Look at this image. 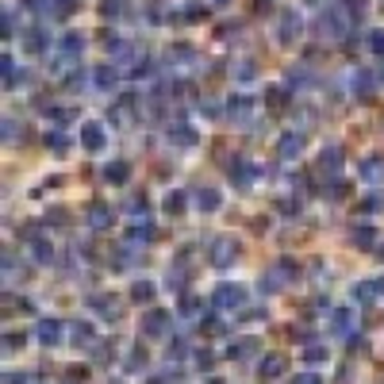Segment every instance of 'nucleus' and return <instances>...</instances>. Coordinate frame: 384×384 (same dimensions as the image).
Returning a JSON list of instances; mask_svg holds the SVG:
<instances>
[{"label": "nucleus", "mask_w": 384, "mask_h": 384, "mask_svg": "<svg viewBox=\"0 0 384 384\" xmlns=\"http://www.w3.org/2000/svg\"><path fill=\"white\" fill-rule=\"evenodd\" d=\"M208 384H227V380H219V377H211V380H208Z\"/></svg>", "instance_id": "nucleus-56"}, {"label": "nucleus", "mask_w": 384, "mask_h": 384, "mask_svg": "<svg viewBox=\"0 0 384 384\" xmlns=\"http://www.w3.org/2000/svg\"><path fill=\"white\" fill-rule=\"evenodd\" d=\"M346 8H342V4H331V8H326V12H323V31H326V35H331V39H342V35H346Z\"/></svg>", "instance_id": "nucleus-5"}, {"label": "nucleus", "mask_w": 384, "mask_h": 384, "mask_svg": "<svg viewBox=\"0 0 384 384\" xmlns=\"http://www.w3.org/2000/svg\"><path fill=\"white\" fill-rule=\"evenodd\" d=\"M31 258H35L39 265H51V261H54V246L46 239H35V242H31Z\"/></svg>", "instance_id": "nucleus-24"}, {"label": "nucleus", "mask_w": 384, "mask_h": 384, "mask_svg": "<svg viewBox=\"0 0 384 384\" xmlns=\"http://www.w3.org/2000/svg\"><path fill=\"white\" fill-rule=\"evenodd\" d=\"M377 281H362V284H354V300H357V304H362V307H369L373 304V300H377Z\"/></svg>", "instance_id": "nucleus-21"}, {"label": "nucleus", "mask_w": 384, "mask_h": 384, "mask_svg": "<svg viewBox=\"0 0 384 384\" xmlns=\"http://www.w3.org/2000/svg\"><path fill=\"white\" fill-rule=\"evenodd\" d=\"M108 223H112V208L108 204H93V208H88V227H93V231H104Z\"/></svg>", "instance_id": "nucleus-18"}, {"label": "nucleus", "mask_w": 384, "mask_h": 384, "mask_svg": "<svg viewBox=\"0 0 384 384\" xmlns=\"http://www.w3.org/2000/svg\"><path fill=\"white\" fill-rule=\"evenodd\" d=\"M93 81H96V88H100V93H112V88L119 85V73L112 69V65H100V69H93Z\"/></svg>", "instance_id": "nucleus-16"}, {"label": "nucleus", "mask_w": 384, "mask_h": 384, "mask_svg": "<svg viewBox=\"0 0 384 384\" xmlns=\"http://www.w3.org/2000/svg\"><path fill=\"white\" fill-rule=\"evenodd\" d=\"M185 350H189V346H185V338H173V342H169V357H181Z\"/></svg>", "instance_id": "nucleus-46"}, {"label": "nucleus", "mask_w": 384, "mask_h": 384, "mask_svg": "<svg viewBox=\"0 0 384 384\" xmlns=\"http://www.w3.org/2000/svg\"><path fill=\"white\" fill-rule=\"evenodd\" d=\"M277 154H281L284 161L300 158V154H304V135H300V131H289V135H281V146H277Z\"/></svg>", "instance_id": "nucleus-12"}, {"label": "nucleus", "mask_w": 384, "mask_h": 384, "mask_svg": "<svg viewBox=\"0 0 384 384\" xmlns=\"http://www.w3.org/2000/svg\"><path fill=\"white\" fill-rule=\"evenodd\" d=\"M12 35H15V15L4 12V39H12Z\"/></svg>", "instance_id": "nucleus-47"}, {"label": "nucleus", "mask_w": 384, "mask_h": 384, "mask_svg": "<svg viewBox=\"0 0 384 384\" xmlns=\"http://www.w3.org/2000/svg\"><path fill=\"white\" fill-rule=\"evenodd\" d=\"M169 289H185V284H189V273H185V269H169Z\"/></svg>", "instance_id": "nucleus-40"}, {"label": "nucleus", "mask_w": 384, "mask_h": 384, "mask_svg": "<svg viewBox=\"0 0 384 384\" xmlns=\"http://www.w3.org/2000/svg\"><path fill=\"white\" fill-rule=\"evenodd\" d=\"M81 51H85V35H81V31H69V35H62V43H58V54H62L58 62L81 58Z\"/></svg>", "instance_id": "nucleus-10"}, {"label": "nucleus", "mask_w": 384, "mask_h": 384, "mask_svg": "<svg viewBox=\"0 0 384 384\" xmlns=\"http://www.w3.org/2000/svg\"><path fill=\"white\" fill-rule=\"evenodd\" d=\"M204 15H208V8H204V4H196V0H192V4H185V20H189V23H200Z\"/></svg>", "instance_id": "nucleus-38"}, {"label": "nucleus", "mask_w": 384, "mask_h": 384, "mask_svg": "<svg viewBox=\"0 0 384 384\" xmlns=\"http://www.w3.org/2000/svg\"><path fill=\"white\" fill-rule=\"evenodd\" d=\"M131 300H135V304H150V300H154V284H150V281H135Z\"/></svg>", "instance_id": "nucleus-28"}, {"label": "nucleus", "mask_w": 384, "mask_h": 384, "mask_svg": "<svg viewBox=\"0 0 384 384\" xmlns=\"http://www.w3.org/2000/svg\"><path fill=\"white\" fill-rule=\"evenodd\" d=\"M46 223L65 227V223H69V211H65V208H51V211H46Z\"/></svg>", "instance_id": "nucleus-39"}, {"label": "nucleus", "mask_w": 384, "mask_h": 384, "mask_svg": "<svg viewBox=\"0 0 384 384\" xmlns=\"http://www.w3.org/2000/svg\"><path fill=\"white\" fill-rule=\"evenodd\" d=\"M166 211H169V216H181V211H185V192H169L166 196Z\"/></svg>", "instance_id": "nucleus-35"}, {"label": "nucleus", "mask_w": 384, "mask_h": 384, "mask_svg": "<svg viewBox=\"0 0 384 384\" xmlns=\"http://www.w3.org/2000/svg\"><path fill=\"white\" fill-rule=\"evenodd\" d=\"M69 338L77 342V346H93V331H88V323H77L69 331Z\"/></svg>", "instance_id": "nucleus-33"}, {"label": "nucleus", "mask_w": 384, "mask_h": 384, "mask_svg": "<svg viewBox=\"0 0 384 384\" xmlns=\"http://www.w3.org/2000/svg\"><path fill=\"white\" fill-rule=\"evenodd\" d=\"M234 258H239V242H234L231 234H219V239L211 242V265H216V269H227Z\"/></svg>", "instance_id": "nucleus-3"}, {"label": "nucleus", "mask_w": 384, "mask_h": 384, "mask_svg": "<svg viewBox=\"0 0 384 384\" xmlns=\"http://www.w3.org/2000/svg\"><path fill=\"white\" fill-rule=\"evenodd\" d=\"M35 334H39V342H43V346H58V342H62V323L58 319H43Z\"/></svg>", "instance_id": "nucleus-13"}, {"label": "nucleus", "mask_w": 384, "mask_h": 384, "mask_svg": "<svg viewBox=\"0 0 384 384\" xmlns=\"http://www.w3.org/2000/svg\"><path fill=\"white\" fill-rule=\"evenodd\" d=\"M354 93L362 96V100H369V96H373V77H369L365 69H357V77H354Z\"/></svg>", "instance_id": "nucleus-30"}, {"label": "nucleus", "mask_w": 384, "mask_h": 384, "mask_svg": "<svg viewBox=\"0 0 384 384\" xmlns=\"http://www.w3.org/2000/svg\"><path fill=\"white\" fill-rule=\"evenodd\" d=\"M292 384H323L319 377H315V373H300V377L296 380H292Z\"/></svg>", "instance_id": "nucleus-49"}, {"label": "nucleus", "mask_w": 384, "mask_h": 384, "mask_svg": "<svg viewBox=\"0 0 384 384\" xmlns=\"http://www.w3.org/2000/svg\"><path fill=\"white\" fill-rule=\"evenodd\" d=\"M300 31H304L300 12H281V23H277V43H281V46H292V43L300 39Z\"/></svg>", "instance_id": "nucleus-4"}, {"label": "nucleus", "mask_w": 384, "mask_h": 384, "mask_svg": "<svg viewBox=\"0 0 384 384\" xmlns=\"http://www.w3.org/2000/svg\"><path fill=\"white\" fill-rule=\"evenodd\" d=\"M342 161H346L342 146H338V143H326V146H323V154H319L323 173H326V177H338V173H342Z\"/></svg>", "instance_id": "nucleus-7"}, {"label": "nucleus", "mask_w": 384, "mask_h": 384, "mask_svg": "<svg viewBox=\"0 0 384 384\" xmlns=\"http://www.w3.org/2000/svg\"><path fill=\"white\" fill-rule=\"evenodd\" d=\"M277 273H281V281L284 284H292V281H296V277H300V265H296V261H292V258H284V261H277Z\"/></svg>", "instance_id": "nucleus-27"}, {"label": "nucleus", "mask_w": 384, "mask_h": 384, "mask_svg": "<svg viewBox=\"0 0 384 384\" xmlns=\"http://www.w3.org/2000/svg\"><path fill=\"white\" fill-rule=\"evenodd\" d=\"M131 216H146V200H131Z\"/></svg>", "instance_id": "nucleus-50"}, {"label": "nucleus", "mask_w": 384, "mask_h": 384, "mask_svg": "<svg viewBox=\"0 0 384 384\" xmlns=\"http://www.w3.org/2000/svg\"><path fill=\"white\" fill-rule=\"evenodd\" d=\"M219 204H223L219 189H200V192H196V208H200V211H216Z\"/></svg>", "instance_id": "nucleus-22"}, {"label": "nucleus", "mask_w": 384, "mask_h": 384, "mask_svg": "<svg viewBox=\"0 0 384 384\" xmlns=\"http://www.w3.org/2000/svg\"><path fill=\"white\" fill-rule=\"evenodd\" d=\"M143 365H146V350H143V346H135V350H131V357H127L124 369H127V373H138Z\"/></svg>", "instance_id": "nucleus-34"}, {"label": "nucleus", "mask_w": 384, "mask_h": 384, "mask_svg": "<svg viewBox=\"0 0 384 384\" xmlns=\"http://www.w3.org/2000/svg\"><path fill=\"white\" fill-rule=\"evenodd\" d=\"M150 384H161V380H150Z\"/></svg>", "instance_id": "nucleus-57"}, {"label": "nucleus", "mask_w": 384, "mask_h": 384, "mask_svg": "<svg viewBox=\"0 0 384 384\" xmlns=\"http://www.w3.org/2000/svg\"><path fill=\"white\" fill-rule=\"evenodd\" d=\"M169 143H177V146H196V131L185 124V119H177V124H169Z\"/></svg>", "instance_id": "nucleus-14"}, {"label": "nucleus", "mask_w": 384, "mask_h": 384, "mask_svg": "<svg viewBox=\"0 0 384 384\" xmlns=\"http://www.w3.org/2000/svg\"><path fill=\"white\" fill-rule=\"evenodd\" d=\"M200 112H204L208 119H216V116H219V104H216V100H204V104H200Z\"/></svg>", "instance_id": "nucleus-45"}, {"label": "nucleus", "mask_w": 384, "mask_h": 384, "mask_svg": "<svg viewBox=\"0 0 384 384\" xmlns=\"http://www.w3.org/2000/svg\"><path fill=\"white\" fill-rule=\"evenodd\" d=\"M211 4H219V8H223V4H231V0H211Z\"/></svg>", "instance_id": "nucleus-54"}, {"label": "nucleus", "mask_w": 384, "mask_h": 384, "mask_svg": "<svg viewBox=\"0 0 384 384\" xmlns=\"http://www.w3.org/2000/svg\"><path fill=\"white\" fill-rule=\"evenodd\" d=\"M350 242H354L357 250H373V242H377V231H373L369 223L354 227V234H350Z\"/></svg>", "instance_id": "nucleus-19"}, {"label": "nucleus", "mask_w": 384, "mask_h": 384, "mask_svg": "<svg viewBox=\"0 0 384 384\" xmlns=\"http://www.w3.org/2000/svg\"><path fill=\"white\" fill-rule=\"evenodd\" d=\"M304 357H307L312 365H319V362H326V350H323V346H315V342H312V346L304 350Z\"/></svg>", "instance_id": "nucleus-41"}, {"label": "nucleus", "mask_w": 384, "mask_h": 384, "mask_svg": "<svg viewBox=\"0 0 384 384\" xmlns=\"http://www.w3.org/2000/svg\"><path fill=\"white\" fill-rule=\"evenodd\" d=\"M254 177H258V169L250 166L246 158H234V161H231V181H234V189H250V185H254Z\"/></svg>", "instance_id": "nucleus-11"}, {"label": "nucleus", "mask_w": 384, "mask_h": 384, "mask_svg": "<svg viewBox=\"0 0 384 384\" xmlns=\"http://www.w3.org/2000/svg\"><path fill=\"white\" fill-rule=\"evenodd\" d=\"M131 108H135V104H131L127 96H124V100L116 104V112H112V124H116V127H131V124H135V116H131Z\"/></svg>", "instance_id": "nucleus-25"}, {"label": "nucleus", "mask_w": 384, "mask_h": 384, "mask_svg": "<svg viewBox=\"0 0 384 384\" xmlns=\"http://www.w3.org/2000/svg\"><path fill=\"white\" fill-rule=\"evenodd\" d=\"M100 15H104V20H119V15H124V4H119V0H104Z\"/></svg>", "instance_id": "nucleus-37"}, {"label": "nucleus", "mask_w": 384, "mask_h": 384, "mask_svg": "<svg viewBox=\"0 0 384 384\" xmlns=\"http://www.w3.org/2000/svg\"><path fill=\"white\" fill-rule=\"evenodd\" d=\"M169 319H173V315H169V312H161V307H154V312H146V315H143V331L150 334V338H161V334L169 331Z\"/></svg>", "instance_id": "nucleus-8"}, {"label": "nucleus", "mask_w": 384, "mask_h": 384, "mask_svg": "<svg viewBox=\"0 0 384 384\" xmlns=\"http://www.w3.org/2000/svg\"><path fill=\"white\" fill-rule=\"evenodd\" d=\"M4 384H27V380H23V377H15V373H8V377H4Z\"/></svg>", "instance_id": "nucleus-53"}, {"label": "nucleus", "mask_w": 384, "mask_h": 384, "mask_svg": "<svg viewBox=\"0 0 384 384\" xmlns=\"http://www.w3.org/2000/svg\"><path fill=\"white\" fill-rule=\"evenodd\" d=\"M380 81H384V69H380Z\"/></svg>", "instance_id": "nucleus-58"}, {"label": "nucleus", "mask_w": 384, "mask_h": 384, "mask_svg": "<svg viewBox=\"0 0 384 384\" xmlns=\"http://www.w3.org/2000/svg\"><path fill=\"white\" fill-rule=\"evenodd\" d=\"M177 312H181V315H189V319H192V315H200V312H204V300H200V296H185Z\"/></svg>", "instance_id": "nucleus-31"}, {"label": "nucleus", "mask_w": 384, "mask_h": 384, "mask_svg": "<svg viewBox=\"0 0 384 384\" xmlns=\"http://www.w3.org/2000/svg\"><path fill=\"white\" fill-rule=\"evenodd\" d=\"M4 143H8V146L15 143V119H4Z\"/></svg>", "instance_id": "nucleus-48"}, {"label": "nucleus", "mask_w": 384, "mask_h": 384, "mask_svg": "<svg viewBox=\"0 0 384 384\" xmlns=\"http://www.w3.org/2000/svg\"><path fill=\"white\" fill-rule=\"evenodd\" d=\"M27 8L31 12H46V0H27Z\"/></svg>", "instance_id": "nucleus-52"}, {"label": "nucleus", "mask_w": 384, "mask_h": 384, "mask_svg": "<svg viewBox=\"0 0 384 384\" xmlns=\"http://www.w3.org/2000/svg\"><path fill=\"white\" fill-rule=\"evenodd\" d=\"M331 323H334V331H338V334H350V326H354V312H350V307H338V312L331 315Z\"/></svg>", "instance_id": "nucleus-26"}, {"label": "nucleus", "mask_w": 384, "mask_h": 384, "mask_svg": "<svg viewBox=\"0 0 384 384\" xmlns=\"http://www.w3.org/2000/svg\"><path fill=\"white\" fill-rule=\"evenodd\" d=\"M81 143H85V150H104V143H108V131L104 124H81Z\"/></svg>", "instance_id": "nucleus-9"}, {"label": "nucleus", "mask_w": 384, "mask_h": 384, "mask_svg": "<svg viewBox=\"0 0 384 384\" xmlns=\"http://www.w3.org/2000/svg\"><path fill=\"white\" fill-rule=\"evenodd\" d=\"M23 350V334H4V354H15Z\"/></svg>", "instance_id": "nucleus-42"}, {"label": "nucleus", "mask_w": 384, "mask_h": 384, "mask_svg": "<svg viewBox=\"0 0 384 384\" xmlns=\"http://www.w3.org/2000/svg\"><path fill=\"white\" fill-rule=\"evenodd\" d=\"M377 289H380V296H384V277H380V281H377Z\"/></svg>", "instance_id": "nucleus-55"}, {"label": "nucleus", "mask_w": 384, "mask_h": 384, "mask_svg": "<svg viewBox=\"0 0 384 384\" xmlns=\"http://www.w3.org/2000/svg\"><path fill=\"white\" fill-rule=\"evenodd\" d=\"M65 143H69V138H65L62 131H51V135H46V146H51V150L58 154V158H62V154H65Z\"/></svg>", "instance_id": "nucleus-36"}, {"label": "nucleus", "mask_w": 384, "mask_h": 384, "mask_svg": "<svg viewBox=\"0 0 384 384\" xmlns=\"http://www.w3.org/2000/svg\"><path fill=\"white\" fill-rule=\"evenodd\" d=\"M362 177H365V181H380V177H384V158H380V154H369V158L362 161Z\"/></svg>", "instance_id": "nucleus-20"}, {"label": "nucleus", "mask_w": 384, "mask_h": 384, "mask_svg": "<svg viewBox=\"0 0 384 384\" xmlns=\"http://www.w3.org/2000/svg\"><path fill=\"white\" fill-rule=\"evenodd\" d=\"M23 46H27L31 54H43L46 51V31L43 27H31L27 35H23Z\"/></svg>", "instance_id": "nucleus-23"}, {"label": "nucleus", "mask_w": 384, "mask_h": 384, "mask_svg": "<svg viewBox=\"0 0 384 384\" xmlns=\"http://www.w3.org/2000/svg\"><path fill=\"white\" fill-rule=\"evenodd\" d=\"M211 304H216L219 312H239V307L246 304V289H242V284H219Z\"/></svg>", "instance_id": "nucleus-1"}, {"label": "nucleus", "mask_w": 384, "mask_h": 384, "mask_svg": "<svg viewBox=\"0 0 384 384\" xmlns=\"http://www.w3.org/2000/svg\"><path fill=\"white\" fill-rule=\"evenodd\" d=\"M258 350V338H242V342H231V346H227V357H242V354H254Z\"/></svg>", "instance_id": "nucleus-29"}, {"label": "nucleus", "mask_w": 384, "mask_h": 384, "mask_svg": "<svg viewBox=\"0 0 384 384\" xmlns=\"http://www.w3.org/2000/svg\"><path fill=\"white\" fill-rule=\"evenodd\" d=\"M250 108H254V100H250V96H234V100L227 104V116H231L234 124H246V119H250Z\"/></svg>", "instance_id": "nucleus-15"}, {"label": "nucleus", "mask_w": 384, "mask_h": 384, "mask_svg": "<svg viewBox=\"0 0 384 384\" xmlns=\"http://www.w3.org/2000/svg\"><path fill=\"white\" fill-rule=\"evenodd\" d=\"M127 177H131L127 161H108V166H104V181L108 185H127Z\"/></svg>", "instance_id": "nucleus-17"}, {"label": "nucleus", "mask_w": 384, "mask_h": 384, "mask_svg": "<svg viewBox=\"0 0 384 384\" xmlns=\"http://www.w3.org/2000/svg\"><path fill=\"white\" fill-rule=\"evenodd\" d=\"M196 365H200V369H211V365H216V357H211L208 350H200V354H196Z\"/></svg>", "instance_id": "nucleus-44"}, {"label": "nucleus", "mask_w": 384, "mask_h": 384, "mask_svg": "<svg viewBox=\"0 0 384 384\" xmlns=\"http://www.w3.org/2000/svg\"><path fill=\"white\" fill-rule=\"evenodd\" d=\"M234 77H239L242 85H250V81L258 77V65L254 62H239V65H234Z\"/></svg>", "instance_id": "nucleus-32"}, {"label": "nucleus", "mask_w": 384, "mask_h": 384, "mask_svg": "<svg viewBox=\"0 0 384 384\" xmlns=\"http://www.w3.org/2000/svg\"><path fill=\"white\" fill-rule=\"evenodd\" d=\"M88 307H93V312L100 315V319H108V323L124 319V300L108 296V292H96V296H88Z\"/></svg>", "instance_id": "nucleus-2"}, {"label": "nucleus", "mask_w": 384, "mask_h": 384, "mask_svg": "<svg viewBox=\"0 0 384 384\" xmlns=\"http://www.w3.org/2000/svg\"><path fill=\"white\" fill-rule=\"evenodd\" d=\"M362 208H365V211H377V208H380V196H369V200H362Z\"/></svg>", "instance_id": "nucleus-51"}, {"label": "nucleus", "mask_w": 384, "mask_h": 384, "mask_svg": "<svg viewBox=\"0 0 384 384\" xmlns=\"http://www.w3.org/2000/svg\"><path fill=\"white\" fill-rule=\"evenodd\" d=\"M284 373H289V357H281V354H265L258 362V380H277Z\"/></svg>", "instance_id": "nucleus-6"}, {"label": "nucleus", "mask_w": 384, "mask_h": 384, "mask_svg": "<svg viewBox=\"0 0 384 384\" xmlns=\"http://www.w3.org/2000/svg\"><path fill=\"white\" fill-rule=\"evenodd\" d=\"M369 51L384 54V31H369Z\"/></svg>", "instance_id": "nucleus-43"}]
</instances>
